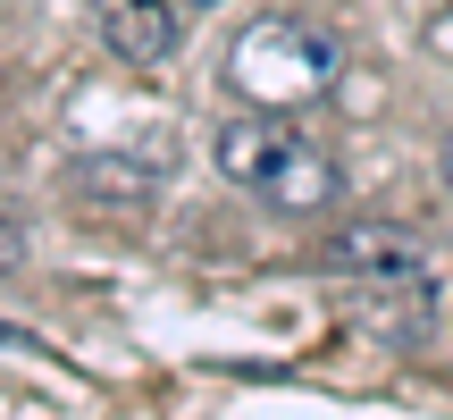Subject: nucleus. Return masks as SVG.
I'll return each mask as SVG.
<instances>
[{
    "mask_svg": "<svg viewBox=\"0 0 453 420\" xmlns=\"http://www.w3.org/2000/svg\"><path fill=\"white\" fill-rule=\"evenodd\" d=\"M211 160H219V177H226V185L260 194L269 210H327V202L344 194V168L327 160L319 144H303L286 110H243V118H219Z\"/></svg>",
    "mask_w": 453,
    "mask_h": 420,
    "instance_id": "f257e3e1",
    "label": "nucleus"
},
{
    "mask_svg": "<svg viewBox=\"0 0 453 420\" xmlns=\"http://www.w3.org/2000/svg\"><path fill=\"white\" fill-rule=\"evenodd\" d=\"M226 84L243 93V110H311L336 93V43L303 17H252L226 43Z\"/></svg>",
    "mask_w": 453,
    "mask_h": 420,
    "instance_id": "f03ea898",
    "label": "nucleus"
},
{
    "mask_svg": "<svg viewBox=\"0 0 453 420\" xmlns=\"http://www.w3.org/2000/svg\"><path fill=\"white\" fill-rule=\"evenodd\" d=\"M327 269L353 277V286H428V244L403 219H353L327 236Z\"/></svg>",
    "mask_w": 453,
    "mask_h": 420,
    "instance_id": "7ed1b4c3",
    "label": "nucleus"
},
{
    "mask_svg": "<svg viewBox=\"0 0 453 420\" xmlns=\"http://www.w3.org/2000/svg\"><path fill=\"white\" fill-rule=\"evenodd\" d=\"M93 17H101V43L134 67L177 51V0H93Z\"/></svg>",
    "mask_w": 453,
    "mask_h": 420,
    "instance_id": "20e7f679",
    "label": "nucleus"
},
{
    "mask_svg": "<svg viewBox=\"0 0 453 420\" xmlns=\"http://www.w3.org/2000/svg\"><path fill=\"white\" fill-rule=\"evenodd\" d=\"M26 261V227H17V210L0 202V269H17Z\"/></svg>",
    "mask_w": 453,
    "mask_h": 420,
    "instance_id": "39448f33",
    "label": "nucleus"
},
{
    "mask_svg": "<svg viewBox=\"0 0 453 420\" xmlns=\"http://www.w3.org/2000/svg\"><path fill=\"white\" fill-rule=\"evenodd\" d=\"M428 51H437V59H453V0L428 17Z\"/></svg>",
    "mask_w": 453,
    "mask_h": 420,
    "instance_id": "423d86ee",
    "label": "nucleus"
},
{
    "mask_svg": "<svg viewBox=\"0 0 453 420\" xmlns=\"http://www.w3.org/2000/svg\"><path fill=\"white\" fill-rule=\"evenodd\" d=\"M445 185H453V135H445Z\"/></svg>",
    "mask_w": 453,
    "mask_h": 420,
    "instance_id": "0eeeda50",
    "label": "nucleus"
}]
</instances>
